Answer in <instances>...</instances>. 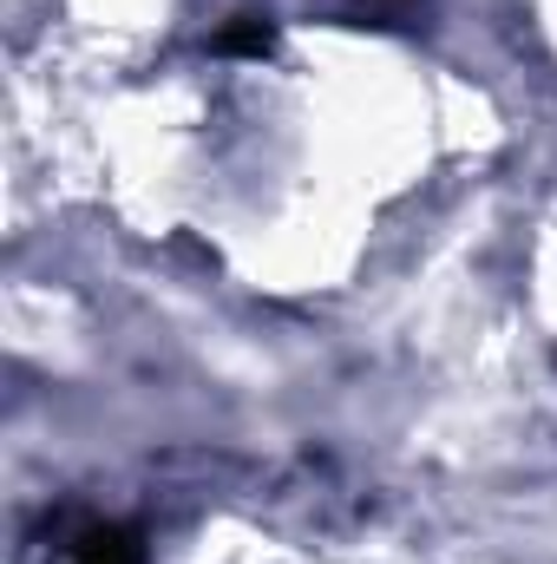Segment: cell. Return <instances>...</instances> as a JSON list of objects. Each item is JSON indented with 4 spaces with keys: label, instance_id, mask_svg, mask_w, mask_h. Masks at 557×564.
I'll return each instance as SVG.
<instances>
[{
    "label": "cell",
    "instance_id": "2",
    "mask_svg": "<svg viewBox=\"0 0 557 564\" xmlns=\"http://www.w3.org/2000/svg\"><path fill=\"white\" fill-rule=\"evenodd\" d=\"M276 46V26L270 20H256V13H243L237 26H223L217 33V53H270Z\"/></svg>",
    "mask_w": 557,
    "mask_h": 564
},
{
    "label": "cell",
    "instance_id": "1",
    "mask_svg": "<svg viewBox=\"0 0 557 564\" xmlns=\"http://www.w3.org/2000/svg\"><path fill=\"white\" fill-rule=\"evenodd\" d=\"M73 564H144L132 525H86L73 539Z\"/></svg>",
    "mask_w": 557,
    "mask_h": 564
}]
</instances>
